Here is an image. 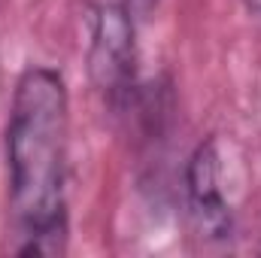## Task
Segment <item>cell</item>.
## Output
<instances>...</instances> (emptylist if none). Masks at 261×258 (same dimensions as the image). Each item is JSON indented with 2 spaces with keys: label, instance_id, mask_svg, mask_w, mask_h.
<instances>
[{
  "label": "cell",
  "instance_id": "3",
  "mask_svg": "<svg viewBox=\"0 0 261 258\" xmlns=\"http://www.w3.org/2000/svg\"><path fill=\"white\" fill-rule=\"evenodd\" d=\"M186 189L189 207L197 231L206 237H228L231 234V210L219 186V149L216 140H203L192 152L186 167Z\"/></svg>",
  "mask_w": 261,
  "mask_h": 258
},
{
  "label": "cell",
  "instance_id": "4",
  "mask_svg": "<svg viewBox=\"0 0 261 258\" xmlns=\"http://www.w3.org/2000/svg\"><path fill=\"white\" fill-rule=\"evenodd\" d=\"M122 3L130 9V15H134V18H149V15H152V9L158 6V0H122Z\"/></svg>",
  "mask_w": 261,
  "mask_h": 258
},
{
  "label": "cell",
  "instance_id": "5",
  "mask_svg": "<svg viewBox=\"0 0 261 258\" xmlns=\"http://www.w3.org/2000/svg\"><path fill=\"white\" fill-rule=\"evenodd\" d=\"M246 6H249L252 12H258V15H261V0H246Z\"/></svg>",
  "mask_w": 261,
  "mask_h": 258
},
{
  "label": "cell",
  "instance_id": "2",
  "mask_svg": "<svg viewBox=\"0 0 261 258\" xmlns=\"http://www.w3.org/2000/svg\"><path fill=\"white\" fill-rule=\"evenodd\" d=\"M134 24L137 18L125 3H103L94 15L88 70L94 85L110 100H119L134 85V64H137Z\"/></svg>",
  "mask_w": 261,
  "mask_h": 258
},
{
  "label": "cell",
  "instance_id": "1",
  "mask_svg": "<svg viewBox=\"0 0 261 258\" xmlns=\"http://www.w3.org/2000/svg\"><path fill=\"white\" fill-rule=\"evenodd\" d=\"M70 94L52 67H28L12 91L6 122L12 255L67 252V140Z\"/></svg>",
  "mask_w": 261,
  "mask_h": 258
}]
</instances>
